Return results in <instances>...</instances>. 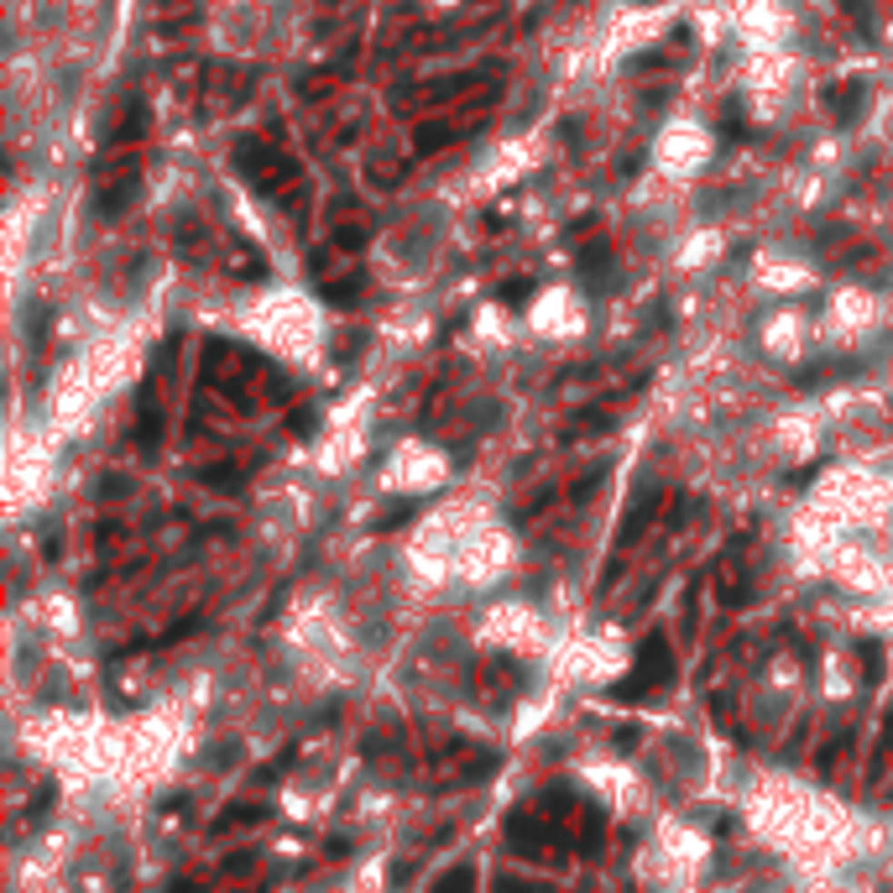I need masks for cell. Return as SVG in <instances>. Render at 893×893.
I'll return each instance as SVG.
<instances>
[{
  "mask_svg": "<svg viewBox=\"0 0 893 893\" xmlns=\"http://www.w3.org/2000/svg\"><path fill=\"white\" fill-rule=\"evenodd\" d=\"M669 648H664V638H648L643 643V664H638V674L622 685V695H648V685H659V680H669Z\"/></svg>",
  "mask_w": 893,
  "mask_h": 893,
  "instance_id": "6da1fadb",
  "label": "cell"
},
{
  "mask_svg": "<svg viewBox=\"0 0 893 893\" xmlns=\"http://www.w3.org/2000/svg\"><path fill=\"white\" fill-rule=\"evenodd\" d=\"M471 883H476V873H471V868H455V873L439 878V888H434V893H471Z\"/></svg>",
  "mask_w": 893,
  "mask_h": 893,
  "instance_id": "7a4b0ae2",
  "label": "cell"
},
{
  "mask_svg": "<svg viewBox=\"0 0 893 893\" xmlns=\"http://www.w3.org/2000/svg\"><path fill=\"white\" fill-rule=\"evenodd\" d=\"M142 444L146 450L157 444V402H152V392L142 397Z\"/></svg>",
  "mask_w": 893,
  "mask_h": 893,
  "instance_id": "3957f363",
  "label": "cell"
},
{
  "mask_svg": "<svg viewBox=\"0 0 893 893\" xmlns=\"http://www.w3.org/2000/svg\"><path fill=\"white\" fill-rule=\"evenodd\" d=\"M501 293H507V303H522V298H528V283H507Z\"/></svg>",
  "mask_w": 893,
  "mask_h": 893,
  "instance_id": "277c9868",
  "label": "cell"
}]
</instances>
